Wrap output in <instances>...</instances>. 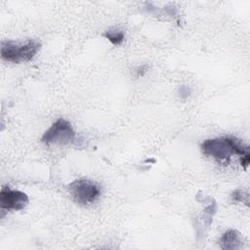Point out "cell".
<instances>
[{"instance_id":"1","label":"cell","mask_w":250,"mask_h":250,"mask_svg":"<svg viewBox=\"0 0 250 250\" xmlns=\"http://www.w3.org/2000/svg\"><path fill=\"white\" fill-rule=\"evenodd\" d=\"M203 154L217 159H229L231 155H239V161L244 170L250 163V152L248 146L234 137H220L204 141L201 144Z\"/></svg>"},{"instance_id":"2","label":"cell","mask_w":250,"mask_h":250,"mask_svg":"<svg viewBox=\"0 0 250 250\" xmlns=\"http://www.w3.org/2000/svg\"><path fill=\"white\" fill-rule=\"evenodd\" d=\"M41 48V43L36 40H28L24 44L13 41H4L1 45V57L6 62L20 63L31 61Z\"/></svg>"},{"instance_id":"3","label":"cell","mask_w":250,"mask_h":250,"mask_svg":"<svg viewBox=\"0 0 250 250\" xmlns=\"http://www.w3.org/2000/svg\"><path fill=\"white\" fill-rule=\"evenodd\" d=\"M69 193L75 202L86 205L95 202L102 193V188L88 179H77L68 185Z\"/></svg>"},{"instance_id":"4","label":"cell","mask_w":250,"mask_h":250,"mask_svg":"<svg viewBox=\"0 0 250 250\" xmlns=\"http://www.w3.org/2000/svg\"><path fill=\"white\" fill-rule=\"evenodd\" d=\"M75 138V132L71 124L59 118L41 137V142L46 145H67L72 143Z\"/></svg>"},{"instance_id":"5","label":"cell","mask_w":250,"mask_h":250,"mask_svg":"<svg viewBox=\"0 0 250 250\" xmlns=\"http://www.w3.org/2000/svg\"><path fill=\"white\" fill-rule=\"evenodd\" d=\"M28 203V196L25 192L21 190L11 189L10 187L5 186L0 191V207L5 210L18 211L23 209Z\"/></svg>"},{"instance_id":"6","label":"cell","mask_w":250,"mask_h":250,"mask_svg":"<svg viewBox=\"0 0 250 250\" xmlns=\"http://www.w3.org/2000/svg\"><path fill=\"white\" fill-rule=\"evenodd\" d=\"M223 249H237L240 246V233L235 229L227 230L220 239Z\"/></svg>"},{"instance_id":"7","label":"cell","mask_w":250,"mask_h":250,"mask_svg":"<svg viewBox=\"0 0 250 250\" xmlns=\"http://www.w3.org/2000/svg\"><path fill=\"white\" fill-rule=\"evenodd\" d=\"M104 36L111 42L113 45H120L125 38V34L122 30L117 28H110L104 33Z\"/></svg>"},{"instance_id":"8","label":"cell","mask_w":250,"mask_h":250,"mask_svg":"<svg viewBox=\"0 0 250 250\" xmlns=\"http://www.w3.org/2000/svg\"><path fill=\"white\" fill-rule=\"evenodd\" d=\"M231 198L234 201L245 203L247 206L249 205V193L242 189H236L231 193Z\"/></svg>"},{"instance_id":"9","label":"cell","mask_w":250,"mask_h":250,"mask_svg":"<svg viewBox=\"0 0 250 250\" xmlns=\"http://www.w3.org/2000/svg\"><path fill=\"white\" fill-rule=\"evenodd\" d=\"M191 91H190V88L187 85H182L180 86L179 88V95L182 99H187L189 95H190Z\"/></svg>"},{"instance_id":"10","label":"cell","mask_w":250,"mask_h":250,"mask_svg":"<svg viewBox=\"0 0 250 250\" xmlns=\"http://www.w3.org/2000/svg\"><path fill=\"white\" fill-rule=\"evenodd\" d=\"M146 69H147V65H141L140 67H138L137 68V70H136V72H137V76H143L144 75V73L146 71Z\"/></svg>"}]
</instances>
